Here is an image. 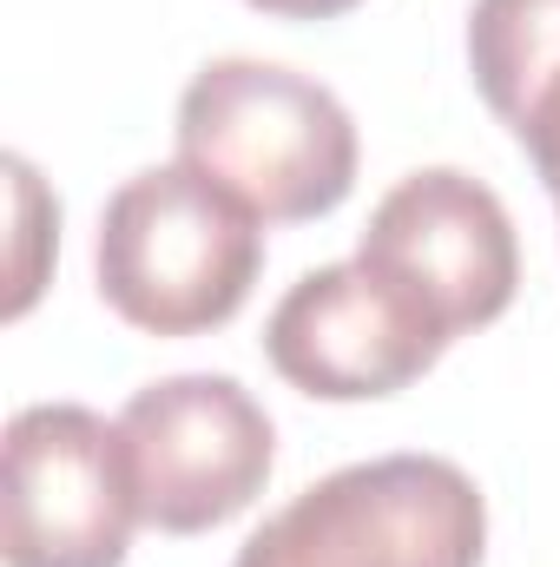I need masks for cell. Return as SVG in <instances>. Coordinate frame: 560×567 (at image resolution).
Here are the masks:
<instances>
[{
	"label": "cell",
	"mask_w": 560,
	"mask_h": 567,
	"mask_svg": "<svg viewBox=\"0 0 560 567\" xmlns=\"http://www.w3.org/2000/svg\"><path fill=\"white\" fill-rule=\"evenodd\" d=\"M258 225L265 218L198 165H145L100 212V297L145 337H205L231 323L258 284Z\"/></svg>",
	"instance_id": "6da1fadb"
},
{
	"label": "cell",
	"mask_w": 560,
	"mask_h": 567,
	"mask_svg": "<svg viewBox=\"0 0 560 567\" xmlns=\"http://www.w3.org/2000/svg\"><path fill=\"white\" fill-rule=\"evenodd\" d=\"M356 258L409 284L448 337L495 323L521 284V245H515L508 205L475 172H455V165L396 178L370 212Z\"/></svg>",
	"instance_id": "52a82bcc"
},
{
	"label": "cell",
	"mask_w": 560,
	"mask_h": 567,
	"mask_svg": "<svg viewBox=\"0 0 560 567\" xmlns=\"http://www.w3.org/2000/svg\"><path fill=\"white\" fill-rule=\"evenodd\" d=\"M178 158L245 198L265 225H303L350 198V106L278 60H211L178 100Z\"/></svg>",
	"instance_id": "7a4b0ae2"
},
{
	"label": "cell",
	"mask_w": 560,
	"mask_h": 567,
	"mask_svg": "<svg viewBox=\"0 0 560 567\" xmlns=\"http://www.w3.org/2000/svg\"><path fill=\"white\" fill-rule=\"evenodd\" d=\"M508 133L528 145V158H535V172H541V185H548V198L560 212V73L521 106V120Z\"/></svg>",
	"instance_id": "9c48e42d"
},
{
	"label": "cell",
	"mask_w": 560,
	"mask_h": 567,
	"mask_svg": "<svg viewBox=\"0 0 560 567\" xmlns=\"http://www.w3.org/2000/svg\"><path fill=\"white\" fill-rule=\"evenodd\" d=\"M258 13H278V20H336L350 13L356 0H251Z\"/></svg>",
	"instance_id": "30bf717a"
},
{
	"label": "cell",
	"mask_w": 560,
	"mask_h": 567,
	"mask_svg": "<svg viewBox=\"0 0 560 567\" xmlns=\"http://www.w3.org/2000/svg\"><path fill=\"white\" fill-rule=\"evenodd\" d=\"M139 515L158 535H205L245 515L278 455V429L238 377H158L120 410Z\"/></svg>",
	"instance_id": "5b68a950"
},
{
	"label": "cell",
	"mask_w": 560,
	"mask_h": 567,
	"mask_svg": "<svg viewBox=\"0 0 560 567\" xmlns=\"http://www.w3.org/2000/svg\"><path fill=\"white\" fill-rule=\"evenodd\" d=\"M468 73L501 126L560 73V0H475L468 7Z\"/></svg>",
	"instance_id": "ba28073f"
},
{
	"label": "cell",
	"mask_w": 560,
	"mask_h": 567,
	"mask_svg": "<svg viewBox=\"0 0 560 567\" xmlns=\"http://www.w3.org/2000/svg\"><path fill=\"white\" fill-rule=\"evenodd\" d=\"M455 337L435 323L409 284L376 271L370 258L317 265L290 284L265 323V357L290 390L323 403L396 396L435 370Z\"/></svg>",
	"instance_id": "8992f818"
},
{
	"label": "cell",
	"mask_w": 560,
	"mask_h": 567,
	"mask_svg": "<svg viewBox=\"0 0 560 567\" xmlns=\"http://www.w3.org/2000/svg\"><path fill=\"white\" fill-rule=\"evenodd\" d=\"M0 555L7 567H120L139 488L126 435L86 403H27L0 449Z\"/></svg>",
	"instance_id": "277c9868"
},
{
	"label": "cell",
	"mask_w": 560,
	"mask_h": 567,
	"mask_svg": "<svg viewBox=\"0 0 560 567\" xmlns=\"http://www.w3.org/2000/svg\"><path fill=\"white\" fill-rule=\"evenodd\" d=\"M488 502L448 455L350 462L238 548L231 567H481Z\"/></svg>",
	"instance_id": "3957f363"
}]
</instances>
